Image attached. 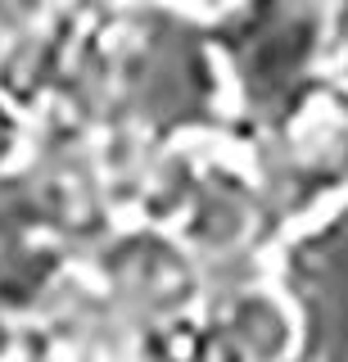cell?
Instances as JSON below:
<instances>
[{
  "mask_svg": "<svg viewBox=\"0 0 348 362\" xmlns=\"http://www.w3.org/2000/svg\"><path fill=\"white\" fill-rule=\"evenodd\" d=\"M280 190L294 218L348 199V82L303 95L280 136Z\"/></svg>",
  "mask_w": 348,
  "mask_h": 362,
  "instance_id": "6da1fadb",
  "label": "cell"
},
{
  "mask_svg": "<svg viewBox=\"0 0 348 362\" xmlns=\"http://www.w3.org/2000/svg\"><path fill=\"white\" fill-rule=\"evenodd\" d=\"M227 362H280L294 354L299 317L267 286H244L217 303L208 322Z\"/></svg>",
  "mask_w": 348,
  "mask_h": 362,
  "instance_id": "7a4b0ae2",
  "label": "cell"
},
{
  "mask_svg": "<svg viewBox=\"0 0 348 362\" xmlns=\"http://www.w3.org/2000/svg\"><path fill=\"white\" fill-rule=\"evenodd\" d=\"M136 362H227V354L217 349L208 326L176 317V322H163L145 335Z\"/></svg>",
  "mask_w": 348,
  "mask_h": 362,
  "instance_id": "3957f363",
  "label": "cell"
},
{
  "mask_svg": "<svg viewBox=\"0 0 348 362\" xmlns=\"http://www.w3.org/2000/svg\"><path fill=\"white\" fill-rule=\"evenodd\" d=\"M204 5H231V0H204Z\"/></svg>",
  "mask_w": 348,
  "mask_h": 362,
  "instance_id": "277c9868",
  "label": "cell"
}]
</instances>
